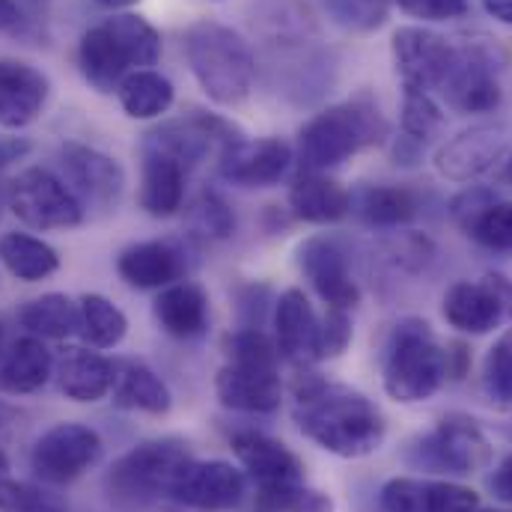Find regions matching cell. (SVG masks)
<instances>
[{"instance_id":"obj_15","label":"cell","mask_w":512,"mask_h":512,"mask_svg":"<svg viewBox=\"0 0 512 512\" xmlns=\"http://www.w3.org/2000/svg\"><path fill=\"white\" fill-rule=\"evenodd\" d=\"M292 164V146L280 137L233 140L218 155V173L242 188H268L283 179Z\"/></svg>"},{"instance_id":"obj_28","label":"cell","mask_w":512,"mask_h":512,"mask_svg":"<svg viewBox=\"0 0 512 512\" xmlns=\"http://www.w3.org/2000/svg\"><path fill=\"white\" fill-rule=\"evenodd\" d=\"M60 390L75 402H96L114 387V364L90 349H69L57 367Z\"/></svg>"},{"instance_id":"obj_5","label":"cell","mask_w":512,"mask_h":512,"mask_svg":"<svg viewBox=\"0 0 512 512\" xmlns=\"http://www.w3.org/2000/svg\"><path fill=\"white\" fill-rule=\"evenodd\" d=\"M447 379V352L423 319H402L387 343L384 390L396 402H423Z\"/></svg>"},{"instance_id":"obj_25","label":"cell","mask_w":512,"mask_h":512,"mask_svg":"<svg viewBox=\"0 0 512 512\" xmlns=\"http://www.w3.org/2000/svg\"><path fill=\"white\" fill-rule=\"evenodd\" d=\"M54 370V358L39 337H21L6 352L0 349V390L21 396L45 387Z\"/></svg>"},{"instance_id":"obj_16","label":"cell","mask_w":512,"mask_h":512,"mask_svg":"<svg viewBox=\"0 0 512 512\" xmlns=\"http://www.w3.org/2000/svg\"><path fill=\"white\" fill-rule=\"evenodd\" d=\"M420 456L426 465L453 474H474L480 471L492 450L480 426L468 417H444L435 432L423 438Z\"/></svg>"},{"instance_id":"obj_9","label":"cell","mask_w":512,"mask_h":512,"mask_svg":"<svg viewBox=\"0 0 512 512\" xmlns=\"http://www.w3.org/2000/svg\"><path fill=\"white\" fill-rule=\"evenodd\" d=\"M102 459V438L84 423H57L51 426L30 453L33 474L42 483L66 486L90 471Z\"/></svg>"},{"instance_id":"obj_37","label":"cell","mask_w":512,"mask_h":512,"mask_svg":"<svg viewBox=\"0 0 512 512\" xmlns=\"http://www.w3.org/2000/svg\"><path fill=\"white\" fill-rule=\"evenodd\" d=\"M402 134L414 143H426L444 126V111L432 99V93H402V111H399Z\"/></svg>"},{"instance_id":"obj_10","label":"cell","mask_w":512,"mask_h":512,"mask_svg":"<svg viewBox=\"0 0 512 512\" xmlns=\"http://www.w3.org/2000/svg\"><path fill=\"white\" fill-rule=\"evenodd\" d=\"M239 128L215 114L191 111L179 120L161 123L143 137V149H158L176 158L185 170L200 164L206 155H221L233 140H239Z\"/></svg>"},{"instance_id":"obj_24","label":"cell","mask_w":512,"mask_h":512,"mask_svg":"<svg viewBox=\"0 0 512 512\" xmlns=\"http://www.w3.org/2000/svg\"><path fill=\"white\" fill-rule=\"evenodd\" d=\"M185 167L158 152V149H143V176H140V206L152 218H170L179 212L182 197H185Z\"/></svg>"},{"instance_id":"obj_51","label":"cell","mask_w":512,"mask_h":512,"mask_svg":"<svg viewBox=\"0 0 512 512\" xmlns=\"http://www.w3.org/2000/svg\"><path fill=\"white\" fill-rule=\"evenodd\" d=\"M21 21V9L15 0H0V30H12Z\"/></svg>"},{"instance_id":"obj_2","label":"cell","mask_w":512,"mask_h":512,"mask_svg":"<svg viewBox=\"0 0 512 512\" xmlns=\"http://www.w3.org/2000/svg\"><path fill=\"white\" fill-rule=\"evenodd\" d=\"M182 51L200 90L221 108H239L254 93L256 63L245 36L221 21H194L182 36Z\"/></svg>"},{"instance_id":"obj_43","label":"cell","mask_w":512,"mask_h":512,"mask_svg":"<svg viewBox=\"0 0 512 512\" xmlns=\"http://www.w3.org/2000/svg\"><path fill=\"white\" fill-rule=\"evenodd\" d=\"M408 18L420 21H453L468 12V0H393Z\"/></svg>"},{"instance_id":"obj_53","label":"cell","mask_w":512,"mask_h":512,"mask_svg":"<svg viewBox=\"0 0 512 512\" xmlns=\"http://www.w3.org/2000/svg\"><path fill=\"white\" fill-rule=\"evenodd\" d=\"M6 471H9V459H6V453L0 450V480L6 477Z\"/></svg>"},{"instance_id":"obj_1","label":"cell","mask_w":512,"mask_h":512,"mask_svg":"<svg viewBox=\"0 0 512 512\" xmlns=\"http://www.w3.org/2000/svg\"><path fill=\"white\" fill-rule=\"evenodd\" d=\"M295 420L301 432L340 459H361L382 447V411L358 390L334 387L304 373L295 382Z\"/></svg>"},{"instance_id":"obj_19","label":"cell","mask_w":512,"mask_h":512,"mask_svg":"<svg viewBox=\"0 0 512 512\" xmlns=\"http://www.w3.org/2000/svg\"><path fill=\"white\" fill-rule=\"evenodd\" d=\"M48 93L51 84L36 66L18 60H0V126H30L42 114Z\"/></svg>"},{"instance_id":"obj_52","label":"cell","mask_w":512,"mask_h":512,"mask_svg":"<svg viewBox=\"0 0 512 512\" xmlns=\"http://www.w3.org/2000/svg\"><path fill=\"white\" fill-rule=\"evenodd\" d=\"M99 6H105V9H128V6H134V3H140V0H96Z\"/></svg>"},{"instance_id":"obj_33","label":"cell","mask_w":512,"mask_h":512,"mask_svg":"<svg viewBox=\"0 0 512 512\" xmlns=\"http://www.w3.org/2000/svg\"><path fill=\"white\" fill-rule=\"evenodd\" d=\"M0 262L18 280H45L60 268V256L51 245L27 233H6L0 236Z\"/></svg>"},{"instance_id":"obj_22","label":"cell","mask_w":512,"mask_h":512,"mask_svg":"<svg viewBox=\"0 0 512 512\" xmlns=\"http://www.w3.org/2000/svg\"><path fill=\"white\" fill-rule=\"evenodd\" d=\"M292 215L307 224H334L352 212V194L319 170H304L289 188Z\"/></svg>"},{"instance_id":"obj_47","label":"cell","mask_w":512,"mask_h":512,"mask_svg":"<svg viewBox=\"0 0 512 512\" xmlns=\"http://www.w3.org/2000/svg\"><path fill=\"white\" fill-rule=\"evenodd\" d=\"M390 254L396 265L408 271H420L432 256V242L426 236H402L399 242H390Z\"/></svg>"},{"instance_id":"obj_18","label":"cell","mask_w":512,"mask_h":512,"mask_svg":"<svg viewBox=\"0 0 512 512\" xmlns=\"http://www.w3.org/2000/svg\"><path fill=\"white\" fill-rule=\"evenodd\" d=\"M277 349L286 361L307 367L322 358V322L301 289H289L277 301L274 313Z\"/></svg>"},{"instance_id":"obj_40","label":"cell","mask_w":512,"mask_h":512,"mask_svg":"<svg viewBox=\"0 0 512 512\" xmlns=\"http://www.w3.org/2000/svg\"><path fill=\"white\" fill-rule=\"evenodd\" d=\"M0 512H69L66 501L18 480H0Z\"/></svg>"},{"instance_id":"obj_44","label":"cell","mask_w":512,"mask_h":512,"mask_svg":"<svg viewBox=\"0 0 512 512\" xmlns=\"http://www.w3.org/2000/svg\"><path fill=\"white\" fill-rule=\"evenodd\" d=\"M352 340V319L349 310L328 307V316L322 322V358H337Z\"/></svg>"},{"instance_id":"obj_39","label":"cell","mask_w":512,"mask_h":512,"mask_svg":"<svg viewBox=\"0 0 512 512\" xmlns=\"http://www.w3.org/2000/svg\"><path fill=\"white\" fill-rule=\"evenodd\" d=\"M483 384L495 402L501 405L512 402V328H507L489 349L486 367H483Z\"/></svg>"},{"instance_id":"obj_35","label":"cell","mask_w":512,"mask_h":512,"mask_svg":"<svg viewBox=\"0 0 512 512\" xmlns=\"http://www.w3.org/2000/svg\"><path fill=\"white\" fill-rule=\"evenodd\" d=\"M462 230L483 248L498 251V254H510L512 251V203L510 200H492L483 209H477Z\"/></svg>"},{"instance_id":"obj_45","label":"cell","mask_w":512,"mask_h":512,"mask_svg":"<svg viewBox=\"0 0 512 512\" xmlns=\"http://www.w3.org/2000/svg\"><path fill=\"white\" fill-rule=\"evenodd\" d=\"M429 512H480L477 492L456 483H432V510Z\"/></svg>"},{"instance_id":"obj_38","label":"cell","mask_w":512,"mask_h":512,"mask_svg":"<svg viewBox=\"0 0 512 512\" xmlns=\"http://www.w3.org/2000/svg\"><path fill=\"white\" fill-rule=\"evenodd\" d=\"M256 510L265 512H331L334 504L328 495L307 489L304 483H289L277 489H259Z\"/></svg>"},{"instance_id":"obj_21","label":"cell","mask_w":512,"mask_h":512,"mask_svg":"<svg viewBox=\"0 0 512 512\" xmlns=\"http://www.w3.org/2000/svg\"><path fill=\"white\" fill-rule=\"evenodd\" d=\"M215 390H218L221 405L233 411H251V414L274 411L283 396L277 370H254L242 364H227L215 379Z\"/></svg>"},{"instance_id":"obj_6","label":"cell","mask_w":512,"mask_h":512,"mask_svg":"<svg viewBox=\"0 0 512 512\" xmlns=\"http://www.w3.org/2000/svg\"><path fill=\"white\" fill-rule=\"evenodd\" d=\"M188 462H191L188 444L179 438L143 441L114 462L108 474L111 495L123 501H149L158 495H170L179 471Z\"/></svg>"},{"instance_id":"obj_42","label":"cell","mask_w":512,"mask_h":512,"mask_svg":"<svg viewBox=\"0 0 512 512\" xmlns=\"http://www.w3.org/2000/svg\"><path fill=\"white\" fill-rule=\"evenodd\" d=\"M280 349L262 331H239L230 340V364L254 367V370H277Z\"/></svg>"},{"instance_id":"obj_3","label":"cell","mask_w":512,"mask_h":512,"mask_svg":"<svg viewBox=\"0 0 512 512\" xmlns=\"http://www.w3.org/2000/svg\"><path fill=\"white\" fill-rule=\"evenodd\" d=\"M161 60V33L140 15L123 12L90 27L78 45L81 75L99 93H117L123 78Z\"/></svg>"},{"instance_id":"obj_23","label":"cell","mask_w":512,"mask_h":512,"mask_svg":"<svg viewBox=\"0 0 512 512\" xmlns=\"http://www.w3.org/2000/svg\"><path fill=\"white\" fill-rule=\"evenodd\" d=\"M441 310H444V319L462 334H489L504 322L501 304L483 277L474 283L471 280L453 283L450 292L444 295Z\"/></svg>"},{"instance_id":"obj_29","label":"cell","mask_w":512,"mask_h":512,"mask_svg":"<svg viewBox=\"0 0 512 512\" xmlns=\"http://www.w3.org/2000/svg\"><path fill=\"white\" fill-rule=\"evenodd\" d=\"M114 402L120 408L131 411H146V414H167L173 399L167 384L161 382L149 367L137 361H120L114 364Z\"/></svg>"},{"instance_id":"obj_50","label":"cell","mask_w":512,"mask_h":512,"mask_svg":"<svg viewBox=\"0 0 512 512\" xmlns=\"http://www.w3.org/2000/svg\"><path fill=\"white\" fill-rule=\"evenodd\" d=\"M480 3H483V9H486L489 18H495V21L512 27V0H480Z\"/></svg>"},{"instance_id":"obj_32","label":"cell","mask_w":512,"mask_h":512,"mask_svg":"<svg viewBox=\"0 0 512 512\" xmlns=\"http://www.w3.org/2000/svg\"><path fill=\"white\" fill-rule=\"evenodd\" d=\"M117 96L131 120H155L170 111L176 90L164 75L152 69H137L123 78V84L117 87Z\"/></svg>"},{"instance_id":"obj_41","label":"cell","mask_w":512,"mask_h":512,"mask_svg":"<svg viewBox=\"0 0 512 512\" xmlns=\"http://www.w3.org/2000/svg\"><path fill=\"white\" fill-rule=\"evenodd\" d=\"M384 512H429L432 510V483L396 477L382 489Z\"/></svg>"},{"instance_id":"obj_36","label":"cell","mask_w":512,"mask_h":512,"mask_svg":"<svg viewBox=\"0 0 512 512\" xmlns=\"http://www.w3.org/2000/svg\"><path fill=\"white\" fill-rule=\"evenodd\" d=\"M328 18L349 33H373L387 21L393 0H322Z\"/></svg>"},{"instance_id":"obj_14","label":"cell","mask_w":512,"mask_h":512,"mask_svg":"<svg viewBox=\"0 0 512 512\" xmlns=\"http://www.w3.org/2000/svg\"><path fill=\"white\" fill-rule=\"evenodd\" d=\"M60 164L66 170V179L75 188L72 194L78 197V203L84 200L90 206L111 209L123 197L126 173L111 155L84 143H63Z\"/></svg>"},{"instance_id":"obj_8","label":"cell","mask_w":512,"mask_h":512,"mask_svg":"<svg viewBox=\"0 0 512 512\" xmlns=\"http://www.w3.org/2000/svg\"><path fill=\"white\" fill-rule=\"evenodd\" d=\"M390 54L402 93H432L450 75L456 45L423 27H399L390 39Z\"/></svg>"},{"instance_id":"obj_11","label":"cell","mask_w":512,"mask_h":512,"mask_svg":"<svg viewBox=\"0 0 512 512\" xmlns=\"http://www.w3.org/2000/svg\"><path fill=\"white\" fill-rule=\"evenodd\" d=\"M441 93L456 114L495 111L504 96L495 57L483 45H456V60L441 84Z\"/></svg>"},{"instance_id":"obj_13","label":"cell","mask_w":512,"mask_h":512,"mask_svg":"<svg viewBox=\"0 0 512 512\" xmlns=\"http://www.w3.org/2000/svg\"><path fill=\"white\" fill-rule=\"evenodd\" d=\"M245 495V477L239 468H233L230 462H188L173 489L170 498L191 507V510L203 512H221L233 510Z\"/></svg>"},{"instance_id":"obj_7","label":"cell","mask_w":512,"mask_h":512,"mask_svg":"<svg viewBox=\"0 0 512 512\" xmlns=\"http://www.w3.org/2000/svg\"><path fill=\"white\" fill-rule=\"evenodd\" d=\"M12 215L33 230H72L84 221V206L78 197L42 167H30L9 185Z\"/></svg>"},{"instance_id":"obj_27","label":"cell","mask_w":512,"mask_h":512,"mask_svg":"<svg viewBox=\"0 0 512 512\" xmlns=\"http://www.w3.org/2000/svg\"><path fill=\"white\" fill-rule=\"evenodd\" d=\"M155 319L170 337L191 340L206 331L209 301L203 289L194 283H170L155 298Z\"/></svg>"},{"instance_id":"obj_54","label":"cell","mask_w":512,"mask_h":512,"mask_svg":"<svg viewBox=\"0 0 512 512\" xmlns=\"http://www.w3.org/2000/svg\"><path fill=\"white\" fill-rule=\"evenodd\" d=\"M501 179L507 182V185H512V158L507 161V167H504V173H501Z\"/></svg>"},{"instance_id":"obj_12","label":"cell","mask_w":512,"mask_h":512,"mask_svg":"<svg viewBox=\"0 0 512 512\" xmlns=\"http://www.w3.org/2000/svg\"><path fill=\"white\" fill-rule=\"evenodd\" d=\"M510 143L512 131L504 123L465 128L435 152V170L450 182H474L507 155Z\"/></svg>"},{"instance_id":"obj_20","label":"cell","mask_w":512,"mask_h":512,"mask_svg":"<svg viewBox=\"0 0 512 512\" xmlns=\"http://www.w3.org/2000/svg\"><path fill=\"white\" fill-rule=\"evenodd\" d=\"M233 450L242 462V468L254 477L259 489H277L289 483H304V465L301 459L280 441L259 435V432H242L233 438Z\"/></svg>"},{"instance_id":"obj_26","label":"cell","mask_w":512,"mask_h":512,"mask_svg":"<svg viewBox=\"0 0 512 512\" xmlns=\"http://www.w3.org/2000/svg\"><path fill=\"white\" fill-rule=\"evenodd\" d=\"M182 254L167 242H140L126 248L117 259V271L128 286L137 289H164L182 277Z\"/></svg>"},{"instance_id":"obj_55","label":"cell","mask_w":512,"mask_h":512,"mask_svg":"<svg viewBox=\"0 0 512 512\" xmlns=\"http://www.w3.org/2000/svg\"><path fill=\"white\" fill-rule=\"evenodd\" d=\"M0 343H3V325H0Z\"/></svg>"},{"instance_id":"obj_4","label":"cell","mask_w":512,"mask_h":512,"mask_svg":"<svg viewBox=\"0 0 512 512\" xmlns=\"http://www.w3.org/2000/svg\"><path fill=\"white\" fill-rule=\"evenodd\" d=\"M390 126L370 96H358L316 114L298 134V152L304 170H331L358 155L361 149L387 140Z\"/></svg>"},{"instance_id":"obj_46","label":"cell","mask_w":512,"mask_h":512,"mask_svg":"<svg viewBox=\"0 0 512 512\" xmlns=\"http://www.w3.org/2000/svg\"><path fill=\"white\" fill-rule=\"evenodd\" d=\"M197 215H200V224L209 236H230L233 233V215L227 209V203L215 194H203L200 206H197Z\"/></svg>"},{"instance_id":"obj_17","label":"cell","mask_w":512,"mask_h":512,"mask_svg":"<svg viewBox=\"0 0 512 512\" xmlns=\"http://www.w3.org/2000/svg\"><path fill=\"white\" fill-rule=\"evenodd\" d=\"M298 265L328 307L352 310L361 301V289L349 271L346 254L328 239H310L298 248Z\"/></svg>"},{"instance_id":"obj_31","label":"cell","mask_w":512,"mask_h":512,"mask_svg":"<svg viewBox=\"0 0 512 512\" xmlns=\"http://www.w3.org/2000/svg\"><path fill=\"white\" fill-rule=\"evenodd\" d=\"M352 209L370 227H402L417 215V197L402 185H367L352 197Z\"/></svg>"},{"instance_id":"obj_30","label":"cell","mask_w":512,"mask_h":512,"mask_svg":"<svg viewBox=\"0 0 512 512\" xmlns=\"http://www.w3.org/2000/svg\"><path fill=\"white\" fill-rule=\"evenodd\" d=\"M18 322L33 337L69 340L72 334H81V307L72 298H66L60 292H51V295L27 301L21 307V313H18Z\"/></svg>"},{"instance_id":"obj_57","label":"cell","mask_w":512,"mask_h":512,"mask_svg":"<svg viewBox=\"0 0 512 512\" xmlns=\"http://www.w3.org/2000/svg\"><path fill=\"white\" fill-rule=\"evenodd\" d=\"M256 512H265V510H256Z\"/></svg>"},{"instance_id":"obj_49","label":"cell","mask_w":512,"mask_h":512,"mask_svg":"<svg viewBox=\"0 0 512 512\" xmlns=\"http://www.w3.org/2000/svg\"><path fill=\"white\" fill-rule=\"evenodd\" d=\"M489 489L495 492V498L512 504V456H507V459L495 468V474L489 477Z\"/></svg>"},{"instance_id":"obj_34","label":"cell","mask_w":512,"mask_h":512,"mask_svg":"<svg viewBox=\"0 0 512 512\" xmlns=\"http://www.w3.org/2000/svg\"><path fill=\"white\" fill-rule=\"evenodd\" d=\"M81 337L93 349H114L128 331L126 313L105 295L81 298Z\"/></svg>"},{"instance_id":"obj_48","label":"cell","mask_w":512,"mask_h":512,"mask_svg":"<svg viewBox=\"0 0 512 512\" xmlns=\"http://www.w3.org/2000/svg\"><path fill=\"white\" fill-rule=\"evenodd\" d=\"M483 280L489 283V289L495 292L498 304H501V313H504V322H512V280L504 274H483Z\"/></svg>"},{"instance_id":"obj_56","label":"cell","mask_w":512,"mask_h":512,"mask_svg":"<svg viewBox=\"0 0 512 512\" xmlns=\"http://www.w3.org/2000/svg\"><path fill=\"white\" fill-rule=\"evenodd\" d=\"M480 512H498V510H480Z\"/></svg>"}]
</instances>
